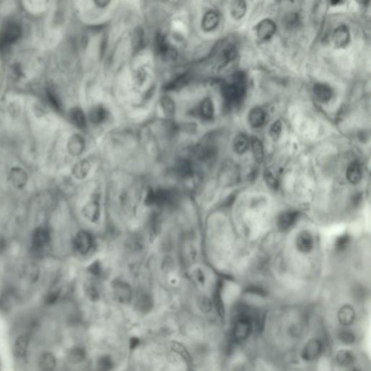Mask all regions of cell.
Instances as JSON below:
<instances>
[{"label": "cell", "instance_id": "6da1fadb", "mask_svg": "<svg viewBox=\"0 0 371 371\" xmlns=\"http://www.w3.org/2000/svg\"><path fill=\"white\" fill-rule=\"evenodd\" d=\"M37 348L36 336L25 324H16L12 334L10 349L17 371H31L33 355Z\"/></svg>", "mask_w": 371, "mask_h": 371}, {"label": "cell", "instance_id": "7a4b0ae2", "mask_svg": "<svg viewBox=\"0 0 371 371\" xmlns=\"http://www.w3.org/2000/svg\"><path fill=\"white\" fill-rule=\"evenodd\" d=\"M21 297L14 287H7L0 292V313L8 315L20 305Z\"/></svg>", "mask_w": 371, "mask_h": 371}, {"label": "cell", "instance_id": "3957f363", "mask_svg": "<svg viewBox=\"0 0 371 371\" xmlns=\"http://www.w3.org/2000/svg\"><path fill=\"white\" fill-rule=\"evenodd\" d=\"M245 91L244 77L242 75L237 73L234 82L223 88V95L228 103L239 104L244 99Z\"/></svg>", "mask_w": 371, "mask_h": 371}, {"label": "cell", "instance_id": "277c9868", "mask_svg": "<svg viewBox=\"0 0 371 371\" xmlns=\"http://www.w3.org/2000/svg\"><path fill=\"white\" fill-rule=\"evenodd\" d=\"M336 326L334 328H356L358 325L355 309L349 304H345L338 309L336 315Z\"/></svg>", "mask_w": 371, "mask_h": 371}, {"label": "cell", "instance_id": "5b68a950", "mask_svg": "<svg viewBox=\"0 0 371 371\" xmlns=\"http://www.w3.org/2000/svg\"><path fill=\"white\" fill-rule=\"evenodd\" d=\"M22 30L19 24L8 22L2 27L0 33V43L1 45H8L14 43L20 38Z\"/></svg>", "mask_w": 371, "mask_h": 371}, {"label": "cell", "instance_id": "8992f818", "mask_svg": "<svg viewBox=\"0 0 371 371\" xmlns=\"http://www.w3.org/2000/svg\"><path fill=\"white\" fill-rule=\"evenodd\" d=\"M300 213L297 210H286L279 215L276 221L278 229L280 231H287L297 223Z\"/></svg>", "mask_w": 371, "mask_h": 371}, {"label": "cell", "instance_id": "52a82bcc", "mask_svg": "<svg viewBox=\"0 0 371 371\" xmlns=\"http://www.w3.org/2000/svg\"><path fill=\"white\" fill-rule=\"evenodd\" d=\"M87 358V349L81 345H74L67 349L65 354V361L72 366H79Z\"/></svg>", "mask_w": 371, "mask_h": 371}, {"label": "cell", "instance_id": "ba28073f", "mask_svg": "<svg viewBox=\"0 0 371 371\" xmlns=\"http://www.w3.org/2000/svg\"><path fill=\"white\" fill-rule=\"evenodd\" d=\"M276 31V25L270 19L261 21L256 26V34L261 42L268 41L274 35Z\"/></svg>", "mask_w": 371, "mask_h": 371}, {"label": "cell", "instance_id": "9c48e42d", "mask_svg": "<svg viewBox=\"0 0 371 371\" xmlns=\"http://www.w3.org/2000/svg\"><path fill=\"white\" fill-rule=\"evenodd\" d=\"M50 234L45 227H39L34 231L32 237V246L36 250L44 249L49 244Z\"/></svg>", "mask_w": 371, "mask_h": 371}, {"label": "cell", "instance_id": "30bf717a", "mask_svg": "<svg viewBox=\"0 0 371 371\" xmlns=\"http://www.w3.org/2000/svg\"><path fill=\"white\" fill-rule=\"evenodd\" d=\"M296 247L301 253H309L314 247V239L310 232L302 231L296 239Z\"/></svg>", "mask_w": 371, "mask_h": 371}, {"label": "cell", "instance_id": "8fae6325", "mask_svg": "<svg viewBox=\"0 0 371 371\" xmlns=\"http://www.w3.org/2000/svg\"><path fill=\"white\" fill-rule=\"evenodd\" d=\"M333 42L334 46L339 49L346 47L350 42V33L346 25L338 27L333 34Z\"/></svg>", "mask_w": 371, "mask_h": 371}, {"label": "cell", "instance_id": "7c38bea8", "mask_svg": "<svg viewBox=\"0 0 371 371\" xmlns=\"http://www.w3.org/2000/svg\"><path fill=\"white\" fill-rule=\"evenodd\" d=\"M113 294L117 301L122 304H129L131 300V289L124 282H118L114 284Z\"/></svg>", "mask_w": 371, "mask_h": 371}, {"label": "cell", "instance_id": "4fadbf2b", "mask_svg": "<svg viewBox=\"0 0 371 371\" xmlns=\"http://www.w3.org/2000/svg\"><path fill=\"white\" fill-rule=\"evenodd\" d=\"M92 244L93 240L91 236L85 231H80L75 238V247L81 253H87L92 247Z\"/></svg>", "mask_w": 371, "mask_h": 371}, {"label": "cell", "instance_id": "5bb4252c", "mask_svg": "<svg viewBox=\"0 0 371 371\" xmlns=\"http://www.w3.org/2000/svg\"><path fill=\"white\" fill-rule=\"evenodd\" d=\"M313 92L317 99L321 103H328L333 97L331 88L327 84L322 83H317L314 85Z\"/></svg>", "mask_w": 371, "mask_h": 371}, {"label": "cell", "instance_id": "9a60e30c", "mask_svg": "<svg viewBox=\"0 0 371 371\" xmlns=\"http://www.w3.org/2000/svg\"><path fill=\"white\" fill-rule=\"evenodd\" d=\"M266 120V114L262 108H254L249 112L248 121L252 127L258 129L265 124Z\"/></svg>", "mask_w": 371, "mask_h": 371}, {"label": "cell", "instance_id": "2e32d148", "mask_svg": "<svg viewBox=\"0 0 371 371\" xmlns=\"http://www.w3.org/2000/svg\"><path fill=\"white\" fill-rule=\"evenodd\" d=\"M10 181L15 187L17 189H22L26 185L28 175L21 168H14L10 172Z\"/></svg>", "mask_w": 371, "mask_h": 371}, {"label": "cell", "instance_id": "e0dca14e", "mask_svg": "<svg viewBox=\"0 0 371 371\" xmlns=\"http://www.w3.org/2000/svg\"><path fill=\"white\" fill-rule=\"evenodd\" d=\"M346 176L352 184H357L361 181L362 168L358 162H353L347 169Z\"/></svg>", "mask_w": 371, "mask_h": 371}, {"label": "cell", "instance_id": "ac0fdd59", "mask_svg": "<svg viewBox=\"0 0 371 371\" xmlns=\"http://www.w3.org/2000/svg\"><path fill=\"white\" fill-rule=\"evenodd\" d=\"M230 10H231V16L235 20H240L245 16L246 12H247V3L246 1H240V0L234 1L231 3Z\"/></svg>", "mask_w": 371, "mask_h": 371}, {"label": "cell", "instance_id": "d6986e66", "mask_svg": "<svg viewBox=\"0 0 371 371\" xmlns=\"http://www.w3.org/2000/svg\"><path fill=\"white\" fill-rule=\"evenodd\" d=\"M249 147V140L243 133L236 136L234 140V150L237 154H243L247 151Z\"/></svg>", "mask_w": 371, "mask_h": 371}, {"label": "cell", "instance_id": "ffe728a7", "mask_svg": "<svg viewBox=\"0 0 371 371\" xmlns=\"http://www.w3.org/2000/svg\"><path fill=\"white\" fill-rule=\"evenodd\" d=\"M113 360L108 354L100 356L95 364V371H112L114 369Z\"/></svg>", "mask_w": 371, "mask_h": 371}, {"label": "cell", "instance_id": "44dd1931", "mask_svg": "<svg viewBox=\"0 0 371 371\" xmlns=\"http://www.w3.org/2000/svg\"><path fill=\"white\" fill-rule=\"evenodd\" d=\"M136 307L141 313H148L153 307V300L147 294L141 295L136 300Z\"/></svg>", "mask_w": 371, "mask_h": 371}, {"label": "cell", "instance_id": "7402d4cb", "mask_svg": "<svg viewBox=\"0 0 371 371\" xmlns=\"http://www.w3.org/2000/svg\"><path fill=\"white\" fill-rule=\"evenodd\" d=\"M251 146L255 160L258 163H262L264 159V150L262 142L258 138L252 137L251 139Z\"/></svg>", "mask_w": 371, "mask_h": 371}, {"label": "cell", "instance_id": "603a6c76", "mask_svg": "<svg viewBox=\"0 0 371 371\" xmlns=\"http://www.w3.org/2000/svg\"><path fill=\"white\" fill-rule=\"evenodd\" d=\"M219 17L216 12L210 11L205 15L203 20V27L207 31L215 29L218 25Z\"/></svg>", "mask_w": 371, "mask_h": 371}, {"label": "cell", "instance_id": "cb8c5ba5", "mask_svg": "<svg viewBox=\"0 0 371 371\" xmlns=\"http://www.w3.org/2000/svg\"><path fill=\"white\" fill-rule=\"evenodd\" d=\"M61 290L59 289L49 291L44 297V304L48 307L55 306L61 298Z\"/></svg>", "mask_w": 371, "mask_h": 371}, {"label": "cell", "instance_id": "d4e9b609", "mask_svg": "<svg viewBox=\"0 0 371 371\" xmlns=\"http://www.w3.org/2000/svg\"><path fill=\"white\" fill-rule=\"evenodd\" d=\"M198 307L203 313L208 314L213 310V301L206 296H202L199 297L197 302Z\"/></svg>", "mask_w": 371, "mask_h": 371}, {"label": "cell", "instance_id": "484cf974", "mask_svg": "<svg viewBox=\"0 0 371 371\" xmlns=\"http://www.w3.org/2000/svg\"><path fill=\"white\" fill-rule=\"evenodd\" d=\"M171 349H173L175 353L179 354L181 357L184 359L188 363H190L192 361V357H191L190 354H189V351L187 349L184 348V345L178 343V342H173L171 344Z\"/></svg>", "mask_w": 371, "mask_h": 371}, {"label": "cell", "instance_id": "4316f807", "mask_svg": "<svg viewBox=\"0 0 371 371\" xmlns=\"http://www.w3.org/2000/svg\"><path fill=\"white\" fill-rule=\"evenodd\" d=\"M88 170H89V165L86 162H81L79 164H77L73 168V174L79 179L85 178L87 176V174H88Z\"/></svg>", "mask_w": 371, "mask_h": 371}, {"label": "cell", "instance_id": "83f0119b", "mask_svg": "<svg viewBox=\"0 0 371 371\" xmlns=\"http://www.w3.org/2000/svg\"><path fill=\"white\" fill-rule=\"evenodd\" d=\"M282 131V123L280 120L275 121L270 126V135L271 139L276 142L280 137Z\"/></svg>", "mask_w": 371, "mask_h": 371}, {"label": "cell", "instance_id": "f1b7e54d", "mask_svg": "<svg viewBox=\"0 0 371 371\" xmlns=\"http://www.w3.org/2000/svg\"><path fill=\"white\" fill-rule=\"evenodd\" d=\"M202 115L207 119L213 118V113H214V108H213V103L210 99H206L202 103V108H201Z\"/></svg>", "mask_w": 371, "mask_h": 371}, {"label": "cell", "instance_id": "f546056e", "mask_svg": "<svg viewBox=\"0 0 371 371\" xmlns=\"http://www.w3.org/2000/svg\"><path fill=\"white\" fill-rule=\"evenodd\" d=\"M99 213L98 207L96 205L95 203L89 204L88 206L84 209V214L87 218L91 219V220H97L98 218L97 214Z\"/></svg>", "mask_w": 371, "mask_h": 371}, {"label": "cell", "instance_id": "4dcf8cb0", "mask_svg": "<svg viewBox=\"0 0 371 371\" xmlns=\"http://www.w3.org/2000/svg\"><path fill=\"white\" fill-rule=\"evenodd\" d=\"M349 241H350V238L348 234L340 236L336 239L335 248L338 251L344 250L349 245Z\"/></svg>", "mask_w": 371, "mask_h": 371}, {"label": "cell", "instance_id": "1f68e13d", "mask_svg": "<svg viewBox=\"0 0 371 371\" xmlns=\"http://www.w3.org/2000/svg\"><path fill=\"white\" fill-rule=\"evenodd\" d=\"M71 118L73 123L79 127L85 126V118L82 111L79 109H75L72 111Z\"/></svg>", "mask_w": 371, "mask_h": 371}, {"label": "cell", "instance_id": "d6a6232c", "mask_svg": "<svg viewBox=\"0 0 371 371\" xmlns=\"http://www.w3.org/2000/svg\"><path fill=\"white\" fill-rule=\"evenodd\" d=\"M105 118V110L102 107L96 108L94 110L91 112V119L94 123H101L104 121Z\"/></svg>", "mask_w": 371, "mask_h": 371}, {"label": "cell", "instance_id": "836d02e7", "mask_svg": "<svg viewBox=\"0 0 371 371\" xmlns=\"http://www.w3.org/2000/svg\"><path fill=\"white\" fill-rule=\"evenodd\" d=\"M177 168H178V172L184 176L190 175L192 171V165L187 160H182V161L180 162L177 165Z\"/></svg>", "mask_w": 371, "mask_h": 371}, {"label": "cell", "instance_id": "e575fe53", "mask_svg": "<svg viewBox=\"0 0 371 371\" xmlns=\"http://www.w3.org/2000/svg\"><path fill=\"white\" fill-rule=\"evenodd\" d=\"M265 179L267 184H268L270 187L273 188V189L277 188L278 184H279L277 178L275 177V175H273V174H272L270 171H268V172L265 173Z\"/></svg>", "mask_w": 371, "mask_h": 371}, {"label": "cell", "instance_id": "d590c367", "mask_svg": "<svg viewBox=\"0 0 371 371\" xmlns=\"http://www.w3.org/2000/svg\"><path fill=\"white\" fill-rule=\"evenodd\" d=\"M87 295H88V297L91 300H94V301H95V300H97L99 298V294L97 290L91 287V286H90V288L87 289Z\"/></svg>", "mask_w": 371, "mask_h": 371}, {"label": "cell", "instance_id": "8d00e7d4", "mask_svg": "<svg viewBox=\"0 0 371 371\" xmlns=\"http://www.w3.org/2000/svg\"><path fill=\"white\" fill-rule=\"evenodd\" d=\"M195 278H196L197 282H199L200 284H205V277L204 275L203 272L200 270H197L195 272Z\"/></svg>", "mask_w": 371, "mask_h": 371}, {"label": "cell", "instance_id": "74e56055", "mask_svg": "<svg viewBox=\"0 0 371 371\" xmlns=\"http://www.w3.org/2000/svg\"><path fill=\"white\" fill-rule=\"evenodd\" d=\"M139 344H140V340L139 338L132 337L130 339V342H129V347H130L131 349H135L139 347Z\"/></svg>", "mask_w": 371, "mask_h": 371}, {"label": "cell", "instance_id": "f35d334b", "mask_svg": "<svg viewBox=\"0 0 371 371\" xmlns=\"http://www.w3.org/2000/svg\"><path fill=\"white\" fill-rule=\"evenodd\" d=\"M7 247V241L3 236L0 235V254L4 252Z\"/></svg>", "mask_w": 371, "mask_h": 371}, {"label": "cell", "instance_id": "ab89813d", "mask_svg": "<svg viewBox=\"0 0 371 371\" xmlns=\"http://www.w3.org/2000/svg\"></svg>", "mask_w": 371, "mask_h": 371}]
</instances>
